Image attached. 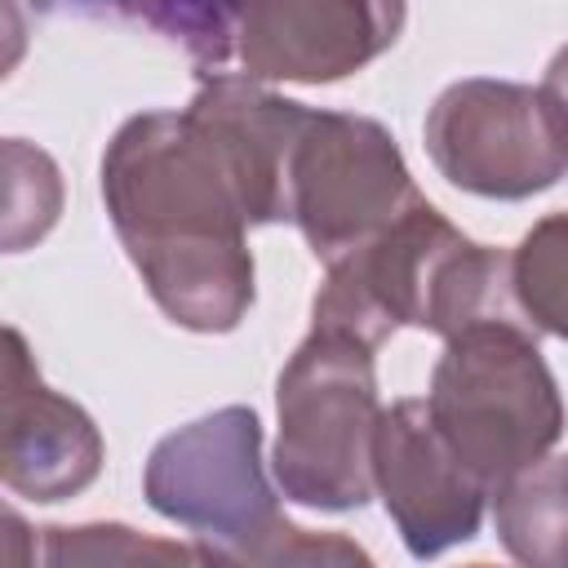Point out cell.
I'll use <instances>...</instances> for the list:
<instances>
[{
    "label": "cell",
    "instance_id": "obj_5",
    "mask_svg": "<svg viewBox=\"0 0 568 568\" xmlns=\"http://www.w3.org/2000/svg\"><path fill=\"white\" fill-rule=\"evenodd\" d=\"M422 138L439 178L479 200H532L568 178V115L541 84L453 80L430 102Z\"/></svg>",
    "mask_w": 568,
    "mask_h": 568
},
{
    "label": "cell",
    "instance_id": "obj_18",
    "mask_svg": "<svg viewBox=\"0 0 568 568\" xmlns=\"http://www.w3.org/2000/svg\"><path fill=\"white\" fill-rule=\"evenodd\" d=\"M541 89L550 93V102L568 115V44L550 58V67H546V75H541Z\"/></svg>",
    "mask_w": 568,
    "mask_h": 568
},
{
    "label": "cell",
    "instance_id": "obj_10",
    "mask_svg": "<svg viewBox=\"0 0 568 568\" xmlns=\"http://www.w3.org/2000/svg\"><path fill=\"white\" fill-rule=\"evenodd\" d=\"M106 462V444L98 422L53 390L27 337L9 324L4 328V399H0V475L13 497L36 506H53L80 497Z\"/></svg>",
    "mask_w": 568,
    "mask_h": 568
},
{
    "label": "cell",
    "instance_id": "obj_14",
    "mask_svg": "<svg viewBox=\"0 0 568 568\" xmlns=\"http://www.w3.org/2000/svg\"><path fill=\"white\" fill-rule=\"evenodd\" d=\"M4 226L0 244L4 253H22L40 244L62 213V173L49 151H40L27 138H4Z\"/></svg>",
    "mask_w": 568,
    "mask_h": 568
},
{
    "label": "cell",
    "instance_id": "obj_13",
    "mask_svg": "<svg viewBox=\"0 0 568 568\" xmlns=\"http://www.w3.org/2000/svg\"><path fill=\"white\" fill-rule=\"evenodd\" d=\"M510 297L532 333L568 342V209L537 217L510 248Z\"/></svg>",
    "mask_w": 568,
    "mask_h": 568
},
{
    "label": "cell",
    "instance_id": "obj_15",
    "mask_svg": "<svg viewBox=\"0 0 568 568\" xmlns=\"http://www.w3.org/2000/svg\"><path fill=\"white\" fill-rule=\"evenodd\" d=\"M120 13L182 44L195 75L226 71L235 62V4H129Z\"/></svg>",
    "mask_w": 568,
    "mask_h": 568
},
{
    "label": "cell",
    "instance_id": "obj_2",
    "mask_svg": "<svg viewBox=\"0 0 568 568\" xmlns=\"http://www.w3.org/2000/svg\"><path fill=\"white\" fill-rule=\"evenodd\" d=\"M488 320H519L510 253L462 235L430 200L390 231L328 262L311 302V328L346 333L377 351L395 328L457 337Z\"/></svg>",
    "mask_w": 568,
    "mask_h": 568
},
{
    "label": "cell",
    "instance_id": "obj_17",
    "mask_svg": "<svg viewBox=\"0 0 568 568\" xmlns=\"http://www.w3.org/2000/svg\"><path fill=\"white\" fill-rule=\"evenodd\" d=\"M40 559V528H27L18 510H4V568H36Z\"/></svg>",
    "mask_w": 568,
    "mask_h": 568
},
{
    "label": "cell",
    "instance_id": "obj_6",
    "mask_svg": "<svg viewBox=\"0 0 568 568\" xmlns=\"http://www.w3.org/2000/svg\"><path fill=\"white\" fill-rule=\"evenodd\" d=\"M426 195L382 120L311 106L288 169V222L324 266L390 231Z\"/></svg>",
    "mask_w": 568,
    "mask_h": 568
},
{
    "label": "cell",
    "instance_id": "obj_4",
    "mask_svg": "<svg viewBox=\"0 0 568 568\" xmlns=\"http://www.w3.org/2000/svg\"><path fill=\"white\" fill-rule=\"evenodd\" d=\"M275 422L271 475L288 501L346 515L377 497L373 439L382 399L364 342L311 328L275 377Z\"/></svg>",
    "mask_w": 568,
    "mask_h": 568
},
{
    "label": "cell",
    "instance_id": "obj_3",
    "mask_svg": "<svg viewBox=\"0 0 568 568\" xmlns=\"http://www.w3.org/2000/svg\"><path fill=\"white\" fill-rule=\"evenodd\" d=\"M426 408L488 497L550 457L568 422L537 333L515 320H488L448 337L430 368Z\"/></svg>",
    "mask_w": 568,
    "mask_h": 568
},
{
    "label": "cell",
    "instance_id": "obj_8",
    "mask_svg": "<svg viewBox=\"0 0 568 568\" xmlns=\"http://www.w3.org/2000/svg\"><path fill=\"white\" fill-rule=\"evenodd\" d=\"M408 22L386 0L235 4V67L257 84H333L382 58Z\"/></svg>",
    "mask_w": 568,
    "mask_h": 568
},
{
    "label": "cell",
    "instance_id": "obj_11",
    "mask_svg": "<svg viewBox=\"0 0 568 568\" xmlns=\"http://www.w3.org/2000/svg\"><path fill=\"white\" fill-rule=\"evenodd\" d=\"M36 568H240V559L209 541L151 537L115 519L44 524Z\"/></svg>",
    "mask_w": 568,
    "mask_h": 568
},
{
    "label": "cell",
    "instance_id": "obj_1",
    "mask_svg": "<svg viewBox=\"0 0 568 568\" xmlns=\"http://www.w3.org/2000/svg\"><path fill=\"white\" fill-rule=\"evenodd\" d=\"M306 120L311 106L271 84L209 71L182 111H138L111 133V231L178 328L231 333L248 315V226L288 222V169Z\"/></svg>",
    "mask_w": 568,
    "mask_h": 568
},
{
    "label": "cell",
    "instance_id": "obj_9",
    "mask_svg": "<svg viewBox=\"0 0 568 568\" xmlns=\"http://www.w3.org/2000/svg\"><path fill=\"white\" fill-rule=\"evenodd\" d=\"M373 488L413 559H439L479 537L488 493L457 462L426 399H395L382 408L373 439Z\"/></svg>",
    "mask_w": 568,
    "mask_h": 568
},
{
    "label": "cell",
    "instance_id": "obj_16",
    "mask_svg": "<svg viewBox=\"0 0 568 568\" xmlns=\"http://www.w3.org/2000/svg\"><path fill=\"white\" fill-rule=\"evenodd\" d=\"M235 559H240V568H377L373 555L355 537H346V532H315V528L293 524L288 515L257 546H248Z\"/></svg>",
    "mask_w": 568,
    "mask_h": 568
},
{
    "label": "cell",
    "instance_id": "obj_19",
    "mask_svg": "<svg viewBox=\"0 0 568 568\" xmlns=\"http://www.w3.org/2000/svg\"><path fill=\"white\" fill-rule=\"evenodd\" d=\"M466 568H497V564H466Z\"/></svg>",
    "mask_w": 568,
    "mask_h": 568
},
{
    "label": "cell",
    "instance_id": "obj_7",
    "mask_svg": "<svg viewBox=\"0 0 568 568\" xmlns=\"http://www.w3.org/2000/svg\"><path fill=\"white\" fill-rule=\"evenodd\" d=\"M142 497L195 541L244 555L284 519L262 462V417L226 404L169 430L142 466Z\"/></svg>",
    "mask_w": 568,
    "mask_h": 568
},
{
    "label": "cell",
    "instance_id": "obj_12",
    "mask_svg": "<svg viewBox=\"0 0 568 568\" xmlns=\"http://www.w3.org/2000/svg\"><path fill=\"white\" fill-rule=\"evenodd\" d=\"M493 528L519 568H568V453L541 457L501 484Z\"/></svg>",
    "mask_w": 568,
    "mask_h": 568
}]
</instances>
